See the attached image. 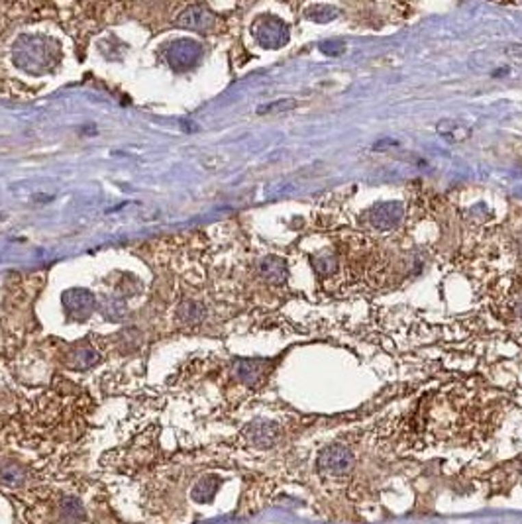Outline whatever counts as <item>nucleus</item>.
Returning a JSON list of instances; mask_svg holds the SVG:
<instances>
[{"label": "nucleus", "mask_w": 522, "mask_h": 524, "mask_svg": "<svg viewBox=\"0 0 522 524\" xmlns=\"http://www.w3.org/2000/svg\"><path fill=\"white\" fill-rule=\"evenodd\" d=\"M238 375L246 383H256L261 377L260 364H256V362H242V364L238 365Z\"/></svg>", "instance_id": "nucleus-8"}, {"label": "nucleus", "mask_w": 522, "mask_h": 524, "mask_svg": "<svg viewBox=\"0 0 522 524\" xmlns=\"http://www.w3.org/2000/svg\"><path fill=\"white\" fill-rule=\"evenodd\" d=\"M405 216V206L401 203H381L371 206L365 212L367 224H371L377 230H391Z\"/></svg>", "instance_id": "nucleus-2"}, {"label": "nucleus", "mask_w": 522, "mask_h": 524, "mask_svg": "<svg viewBox=\"0 0 522 524\" xmlns=\"http://www.w3.org/2000/svg\"><path fill=\"white\" fill-rule=\"evenodd\" d=\"M438 134L444 138V140H448L451 144H460V142H465L469 136H471V130H469V126H465L462 122H458V120H442V122H438Z\"/></svg>", "instance_id": "nucleus-5"}, {"label": "nucleus", "mask_w": 522, "mask_h": 524, "mask_svg": "<svg viewBox=\"0 0 522 524\" xmlns=\"http://www.w3.org/2000/svg\"><path fill=\"white\" fill-rule=\"evenodd\" d=\"M297 106V102L295 101H281V102H273V104H267V106H263L260 112H277V110H290V108H295Z\"/></svg>", "instance_id": "nucleus-13"}, {"label": "nucleus", "mask_w": 522, "mask_h": 524, "mask_svg": "<svg viewBox=\"0 0 522 524\" xmlns=\"http://www.w3.org/2000/svg\"><path fill=\"white\" fill-rule=\"evenodd\" d=\"M218 489V481L216 479H203L195 489H192V497L195 501L199 503H208Z\"/></svg>", "instance_id": "nucleus-7"}, {"label": "nucleus", "mask_w": 522, "mask_h": 524, "mask_svg": "<svg viewBox=\"0 0 522 524\" xmlns=\"http://www.w3.org/2000/svg\"><path fill=\"white\" fill-rule=\"evenodd\" d=\"M320 51L326 55H340L344 53V42H324L320 45Z\"/></svg>", "instance_id": "nucleus-12"}, {"label": "nucleus", "mask_w": 522, "mask_h": 524, "mask_svg": "<svg viewBox=\"0 0 522 524\" xmlns=\"http://www.w3.org/2000/svg\"><path fill=\"white\" fill-rule=\"evenodd\" d=\"M338 16V10L334 6H326V4H320V6H312L308 10V18L310 20H316V22H330Z\"/></svg>", "instance_id": "nucleus-9"}, {"label": "nucleus", "mask_w": 522, "mask_h": 524, "mask_svg": "<svg viewBox=\"0 0 522 524\" xmlns=\"http://www.w3.org/2000/svg\"><path fill=\"white\" fill-rule=\"evenodd\" d=\"M261 273L265 275L267 281H271L275 285H281L287 279V267H285V263L281 262V260H277V258H267L265 262L261 263Z\"/></svg>", "instance_id": "nucleus-6"}, {"label": "nucleus", "mask_w": 522, "mask_h": 524, "mask_svg": "<svg viewBox=\"0 0 522 524\" xmlns=\"http://www.w3.org/2000/svg\"><path fill=\"white\" fill-rule=\"evenodd\" d=\"M353 467V453L340 444H330L319 453V471L326 477H344Z\"/></svg>", "instance_id": "nucleus-1"}, {"label": "nucleus", "mask_w": 522, "mask_h": 524, "mask_svg": "<svg viewBox=\"0 0 522 524\" xmlns=\"http://www.w3.org/2000/svg\"><path fill=\"white\" fill-rule=\"evenodd\" d=\"M507 53H508V55H514V58H522V44L508 45Z\"/></svg>", "instance_id": "nucleus-14"}, {"label": "nucleus", "mask_w": 522, "mask_h": 524, "mask_svg": "<svg viewBox=\"0 0 522 524\" xmlns=\"http://www.w3.org/2000/svg\"><path fill=\"white\" fill-rule=\"evenodd\" d=\"M0 479L4 481V483H8V485H18L20 481L24 479V473L18 469L16 466H6L0 469Z\"/></svg>", "instance_id": "nucleus-10"}, {"label": "nucleus", "mask_w": 522, "mask_h": 524, "mask_svg": "<svg viewBox=\"0 0 522 524\" xmlns=\"http://www.w3.org/2000/svg\"><path fill=\"white\" fill-rule=\"evenodd\" d=\"M247 438L253 446L258 448H269L273 446L277 440V428L269 423H258L251 424L247 428Z\"/></svg>", "instance_id": "nucleus-4"}, {"label": "nucleus", "mask_w": 522, "mask_h": 524, "mask_svg": "<svg viewBox=\"0 0 522 524\" xmlns=\"http://www.w3.org/2000/svg\"><path fill=\"white\" fill-rule=\"evenodd\" d=\"M334 267H336V262H334V258L330 253H324L320 258H314V269L319 271L320 275H330L334 271Z\"/></svg>", "instance_id": "nucleus-11"}, {"label": "nucleus", "mask_w": 522, "mask_h": 524, "mask_svg": "<svg viewBox=\"0 0 522 524\" xmlns=\"http://www.w3.org/2000/svg\"><path fill=\"white\" fill-rule=\"evenodd\" d=\"M256 36L261 45H265L269 49H277L289 40V29L281 20L267 18V20H261L260 26L256 28Z\"/></svg>", "instance_id": "nucleus-3"}]
</instances>
